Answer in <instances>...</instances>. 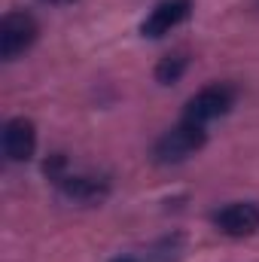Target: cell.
<instances>
[{"mask_svg": "<svg viewBox=\"0 0 259 262\" xmlns=\"http://www.w3.org/2000/svg\"><path fill=\"white\" fill-rule=\"evenodd\" d=\"M207 143V131L198 122L180 119L174 128H168L156 143H153V162L159 165H180L189 156H195Z\"/></svg>", "mask_w": 259, "mask_h": 262, "instance_id": "6da1fadb", "label": "cell"}, {"mask_svg": "<svg viewBox=\"0 0 259 262\" xmlns=\"http://www.w3.org/2000/svg\"><path fill=\"white\" fill-rule=\"evenodd\" d=\"M183 250H186L183 235H180V232H171V235L159 238V241L146 250V259L143 262H180Z\"/></svg>", "mask_w": 259, "mask_h": 262, "instance_id": "ba28073f", "label": "cell"}, {"mask_svg": "<svg viewBox=\"0 0 259 262\" xmlns=\"http://www.w3.org/2000/svg\"><path fill=\"white\" fill-rule=\"evenodd\" d=\"M210 223L217 232L229 238H250L259 232V204L253 201H232L210 213Z\"/></svg>", "mask_w": 259, "mask_h": 262, "instance_id": "277c9868", "label": "cell"}, {"mask_svg": "<svg viewBox=\"0 0 259 262\" xmlns=\"http://www.w3.org/2000/svg\"><path fill=\"white\" fill-rule=\"evenodd\" d=\"M232 107H235V85H229V82H213V85L198 89L192 98L186 101L183 119L198 122V125H207V122L226 116Z\"/></svg>", "mask_w": 259, "mask_h": 262, "instance_id": "3957f363", "label": "cell"}, {"mask_svg": "<svg viewBox=\"0 0 259 262\" xmlns=\"http://www.w3.org/2000/svg\"><path fill=\"white\" fill-rule=\"evenodd\" d=\"M37 37H40V21L28 9H9L0 25V58L15 61L37 43Z\"/></svg>", "mask_w": 259, "mask_h": 262, "instance_id": "7a4b0ae2", "label": "cell"}, {"mask_svg": "<svg viewBox=\"0 0 259 262\" xmlns=\"http://www.w3.org/2000/svg\"><path fill=\"white\" fill-rule=\"evenodd\" d=\"M186 67H189V55H186V52H171V55L159 58L153 76H156L159 85H174V82L186 73Z\"/></svg>", "mask_w": 259, "mask_h": 262, "instance_id": "9c48e42d", "label": "cell"}, {"mask_svg": "<svg viewBox=\"0 0 259 262\" xmlns=\"http://www.w3.org/2000/svg\"><path fill=\"white\" fill-rule=\"evenodd\" d=\"M110 262H143L140 256H128V253H122V256H113Z\"/></svg>", "mask_w": 259, "mask_h": 262, "instance_id": "30bf717a", "label": "cell"}, {"mask_svg": "<svg viewBox=\"0 0 259 262\" xmlns=\"http://www.w3.org/2000/svg\"><path fill=\"white\" fill-rule=\"evenodd\" d=\"M46 3H55V6H61V3H73V0H46Z\"/></svg>", "mask_w": 259, "mask_h": 262, "instance_id": "8fae6325", "label": "cell"}, {"mask_svg": "<svg viewBox=\"0 0 259 262\" xmlns=\"http://www.w3.org/2000/svg\"><path fill=\"white\" fill-rule=\"evenodd\" d=\"M37 149V125L25 116H12L3 125V156L9 162H28Z\"/></svg>", "mask_w": 259, "mask_h": 262, "instance_id": "52a82bcc", "label": "cell"}, {"mask_svg": "<svg viewBox=\"0 0 259 262\" xmlns=\"http://www.w3.org/2000/svg\"><path fill=\"white\" fill-rule=\"evenodd\" d=\"M58 192L76 204H101L104 198L110 195V180L101 174H70L55 180Z\"/></svg>", "mask_w": 259, "mask_h": 262, "instance_id": "8992f818", "label": "cell"}, {"mask_svg": "<svg viewBox=\"0 0 259 262\" xmlns=\"http://www.w3.org/2000/svg\"><path fill=\"white\" fill-rule=\"evenodd\" d=\"M192 12V0H162L149 9V15L140 21V34L149 40H159L171 34L177 25H183Z\"/></svg>", "mask_w": 259, "mask_h": 262, "instance_id": "5b68a950", "label": "cell"}]
</instances>
